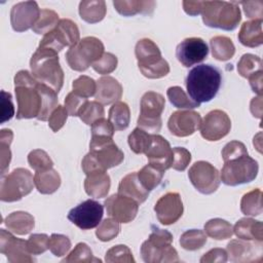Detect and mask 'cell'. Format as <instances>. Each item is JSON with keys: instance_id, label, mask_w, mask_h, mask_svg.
<instances>
[{"instance_id": "7402d4cb", "label": "cell", "mask_w": 263, "mask_h": 263, "mask_svg": "<svg viewBox=\"0 0 263 263\" xmlns=\"http://www.w3.org/2000/svg\"><path fill=\"white\" fill-rule=\"evenodd\" d=\"M145 154L152 165L164 172L171 167L173 148L162 136L152 134L150 146Z\"/></svg>"}, {"instance_id": "7a4b0ae2", "label": "cell", "mask_w": 263, "mask_h": 263, "mask_svg": "<svg viewBox=\"0 0 263 263\" xmlns=\"http://www.w3.org/2000/svg\"><path fill=\"white\" fill-rule=\"evenodd\" d=\"M14 91L17 102V119L38 117L42 108V97L38 81L27 70L18 71L14 76Z\"/></svg>"}, {"instance_id": "94428289", "label": "cell", "mask_w": 263, "mask_h": 263, "mask_svg": "<svg viewBox=\"0 0 263 263\" xmlns=\"http://www.w3.org/2000/svg\"><path fill=\"white\" fill-rule=\"evenodd\" d=\"M1 123L10 120L14 115V107L12 104V98L9 92L5 90L1 91Z\"/></svg>"}, {"instance_id": "8992f818", "label": "cell", "mask_w": 263, "mask_h": 263, "mask_svg": "<svg viewBox=\"0 0 263 263\" xmlns=\"http://www.w3.org/2000/svg\"><path fill=\"white\" fill-rule=\"evenodd\" d=\"M173 235L167 230L155 228L141 246V256L146 263L179 262L178 253L172 247Z\"/></svg>"}, {"instance_id": "c3c4849f", "label": "cell", "mask_w": 263, "mask_h": 263, "mask_svg": "<svg viewBox=\"0 0 263 263\" xmlns=\"http://www.w3.org/2000/svg\"><path fill=\"white\" fill-rule=\"evenodd\" d=\"M28 162L35 172H42L52 168L53 162L49 155L41 149H34L28 155Z\"/></svg>"}, {"instance_id": "d590c367", "label": "cell", "mask_w": 263, "mask_h": 263, "mask_svg": "<svg viewBox=\"0 0 263 263\" xmlns=\"http://www.w3.org/2000/svg\"><path fill=\"white\" fill-rule=\"evenodd\" d=\"M204 232L210 237L217 239V240H223L230 238L233 234V227L232 225L227 222L226 220L215 218L209 220L204 224Z\"/></svg>"}, {"instance_id": "30bf717a", "label": "cell", "mask_w": 263, "mask_h": 263, "mask_svg": "<svg viewBox=\"0 0 263 263\" xmlns=\"http://www.w3.org/2000/svg\"><path fill=\"white\" fill-rule=\"evenodd\" d=\"M165 100L162 95L155 91H147L140 103V115L138 127L147 133H158L161 128V114L164 110Z\"/></svg>"}, {"instance_id": "74e56055", "label": "cell", "mask_w": 263, "mask_h": 263, "mask_svg": "<svg viewBox=\"0 0 263 263\" xmlns=\"http://www.w3.org/2000/svg\"><path fill=\"white\" fill-rule=\"evenodd\" d=\"M137 175L142 185L150 192L160 184L164 171L152 165L151 163H148L137 172Z\"/></svg>"}, {"instance_id": "484cf974", "label": "cell", "mask_w": 263, "mask_h": 263, "mask_svg": "<svg viewBox=\"0 0 263 263\" xmlns=\"http://www.w3.org/2000/svg\"><path fill=\"white\" fill-rule=\"evenodd\" d=\"M233 233L243 240H256L262 242L263 240V225L261 221L252 218H242L238 220L234 227Z\"/></svg>"}, {"instance_id": "11a10c76", "label": "cell", "mask_w": 263, "mask_h": 263, "mask_svg": "<svg viewBox=\"0 0 263 263\" xmlns=\"http://www.w3.org/2000/svg\"><path fill=\"white\" fill-rule=\"evenodd\" d=\"M49 237L45 233L31 234L27 240V247L32 255H40L48 249Z\"/></svg>"}, {"instance_id": "003e7915", "label": "cell", "mask_w": 263, "mask_h": 263, "mask_svg": "<svg viewBox=\"0 0 263 263\" xmlns=\"http://www.w3.org/2000/svg\"><path fill=\"white\" fill-rule=\"evenodd\" d=\"M251 112L254 117L261 118L262 117V96H258L251 101L250 105Z\"/></svg>"}, {"instance_id": "f6af8a7d", "label": "cell", "mask_w": 263, "mask_h": 263, "mask_svg": "<svg viewBox=\"0 0 263 263\" xmlns=\"http://www.w3.org/2000/svg\"><path fill=\"white\" fill-rule=\"evenodd\" d=\"M13 133L11 129L3 128L0 132V147H1V175L5 174V171L9 167L11 160V152L9 146L12 142Z\"/></svg>"}, {"instance_id": "44dd1931", "label": "cell", "mask_w": 263, "mask_h": 263, "mask_svg": "<svg viewBox=\"0 0 263 263\" xmlns=\"http://www.w3.org/2000/svg\"><path fill=\"white\" fill-rule=\"evenodd\" d=\"M200 114L192 110L174 112L167 121L170 132L176 137H188L194 134L200 126Z\"/></svg>"}, {"instance_id": "3957f363", "label": "cell", "mask_w": 263, "mask_h": 263, "mask_svg": "<svg viewBox=\"0 0 263 263\" xmlns=\"http://www.w3.org/2000/svg\"><path fill=\"white\" fill-rule=\"evenodd\" d=\"M31 73L35 79L59 92L64 84V71L59 62L58 52L38 46L30 60Z\"/></svg>"}, {"instance_id": "5b68a950", "label": "cell", "mask_w": 263, "mask_h": 263, "mask_svg": "<svg viewBox=\"0 0 263 263\" xmlns=\"http://www.w3.org/2000/svg\"><path fill=\"white\" fill-rule=\"evenodd\" d=\"M201 15L205 26L225 31L234 30L241 20L237 3L227 1H204Z\"/></svg>"}, {"instance_id": "83f0119b", "label": "cell", "mask_w": 263, "mask_h": 263, "mask_svg": "<svg viewBox=\"0 0 263 263\" xmlns=\"http://www.w3.org/2000/svg\"><path fill=\"white\" fill-rule=\"evenodd\" d=\"M4 224L10 232L18 235H25L33 230L35 220L31 214L23 211H16L5 218Z\"/></svg>"}, {"instance_id": "f1b7e54d", "label": "cell", "mask_w": 263, "mask_h": 263, "mask_svg": "<svg viewBox=\"0 0 263 263\" xmlns=\"http://www.w3.org/2000/svg\"><path fill=\"white\" fill-rule=\"evenodd\" d=\"M255 245L243 239H233L227 245V255L233 262H252L256 259Z\"/></svg>"}, {"instance_id": "2e32d148", "label": "cell", "mask_w": 263, "mask_h": 263, "mask_svg": "<svg viewBox=\"0 0 263 263\" xmlns=\"http://www.w3.org/2000/svg\"><path fill=\"white\" fill-rule=\"evenodd\" d=\"M0 253L5 255L10 263H30L34 261L28 250L27 240L15 237L5 229H0Z\"/></svg>"}, {"instance_id": "836d02e7", "label": "cell", "mask_w": 263, "mask_h": 263, "mask_svg": "<svg viewBox=\"0 0 263 263\" xmlns=\"http://www.w3.org/2000/svg\"><path fill=\"white\" fill-rule=\"evenodd\" d=\"M38 88L42 97V108L37 119L41 121L48 120L52 111L59 106L58 92L48 85L38 81Z\"/></svg>"}, {"instance_id": "7bdbcfd3", "label": "cell", "mask_w": 263, "mask_h": 263, "mask_svg": "<svg viewBox=\"0 0 263 263\" xmlns=\"http://www.w3.org/2000/svg\"><path fill=\"white\" fill-rule=\"evenodd\" d=\"M166 96L171 104L179 109H194L199 107V104L190 100L186 92L180 86H171L166 90Z\"/></svg>"}, {"instance_id": "ac0fdd59", "label": "cell", "mask_w": 263, "mask_h": 263, "mask_svg": "<svg viewBox=\"0 0 263 263\" xmlns=\"http://www.w3.org/2000/svg\"><path fill=\"white\" fill-rule=\"evenodd\" d=\"M104 204L107 214L119 223L132 222L136 218L139 210V203L136 200L119 193L109 196Z\"/></svg>"}, {"instance_id": "6da1fadb", "label": "cell", "mask_w": 263, "mask_h": 263, "mask_svg": "<svg viewBox=\"0 0 263 263\" xmlns=\"http://www.w3.org/2000/svg\"><path fill=\"white\" fill-rule=\"evenodd\" d=\"M222 83L221 71L210 64H201L192 68L185 79L187 91L197 103H206L218 93Z\"/></svg>"}, {"instance_id": "b9f144b4", "label": "cell", "mask_w": 263, "mask_h": 263, "mask_svg": "<svg viewBox=\"0 0 263 263\" xmlns=\"http://www.w3.org/2000/svg\"><path fill=\"white\" fill-rule=\"evenodd\" d=\"M262 71V61L259 57L252 53H245L237 63V72L241 77L250 76Z\"/></svg>"}, {"instance_id": "cb8c5ba5", "label": "cell", "mask_w": 263, "mask_h": 263, "mask_svg": "<svg viewBox=\"0 0 263 263\" xmlns=\"http://www.w3.org/2000/svg\"><path fill=\"white\" fill-rule=\"evenodd\" d=\"M118 193L133 198L139 204L143 203L149 195V191L142 185L136 172L130 173L121 179L118 185Z\"/></svg>"}, {"instance_id": "9f6ffc18", "label": "cell", "mask_w": 263, "mask_h": 263, "mask_svg": "<svg viewBox=\"0 0 263 263\" xmlns=\"http://www.w3.org/2000/svg\"><path fill=\"white\" fill-rule=\"evenodd\" d=\"M114 132L112 123L104 117L91 124V138H113Z\"/></svg>"}, {"instance_id": "bcb514c9", "label": "cell", "mask_w": 263, "mask_h": 263, "mask_svg": "<svg viewBox=\"0 0 263 263\" xmlns=\"http://www.w3.org/2000/svg\"><path fill=\"white\" fill-rule=\"evenodd\" d=\"M120 231L119 222L113 218L103 220L96 230L97 237L102 241H109L115 238Z\"/></svg>"}, {"instance_id": "4fadbf2b", "label": "cell", "mask_w": 263, "mask_h": 263, "mask_svg": "<svg viewBox=\"0 0 263 263\" xmlns=\"http://www.w3.org/2000/svg\"><path fill=\"white\" fill-rule=\"evenodd\" d=\"M89 152L105 171L120 164L124 158L123 152L114 143L113 138H91Z\"/></svg>"}, {"instance_id": "ffe728a7", "label": "cell", "mask_w": 263, "mask_h": 263, "mask_svg": "<svg viewBox=\"0 0 263 263\" xmlns=\"http://www.w3.org/2000/svg\"><path fill=\"white\" fill-rule=\"evenodd\" d=\"M41 10L35 1H25L14 4L10 11L11 27L16 32H24L34 27Z\"/></svg>"}, {"instance_id": "60d3db41", "label": "cell", "mask_w": 263, "mask_h": 263, "mask_svg": "<svg viewBox=\"0 0 263 263\" xmlns=\"http://www.w3.org/2000/svg\"><path fill=\"white\" fill-rule=\"evenodd\" d=\"M59 14L51 9H41L40 16L34 27L33 32L36 34H47L52 31L59 24Z\"/></svg>"}, {"instance_id": "52a82bcc", "label": "cell", "mask_w": 263, "mask_h": 263, "mask_svg": "<svg viewBox=\"0 0 263 263\" xmlns=\"http://www.w3.org/2000/svg\"><path fill=\"white\" fill-rule=\"evenodd\" d=\"M104 44L100 39L87 36L68 49L66 60L72 70L82 72L101 59L104 54Z\"/></svg>"}, {"instance_id": "603a6c76", "label": "cell", "mask_w": 263, "mask_h": 263, "mask_svg": "<svg viewBox=\"0 0 263 263\" xmlns=\"http://www.w3.org/2000/svg\"><path fill=\"white\" fill-rule=\"evenodd\" d=\"M95 97L102 105L114 104L122 97V86L114 77L103 76L97 81Z\"/></svg>"}, {"instance_id": "6f0895ef", "label": "cell", "mask_w": 263, "mask_h": 263, "mask_svg": "<svg viewBox=\"0 0 263 263\" xmlns=\"http://www.w3.org/2000/svg\"><path fill=\"white\" fill-rule=\"evenodd\" d=\"M68 115L69 114H68L66 108L59 105L52 111V113L50 114V116L48 118V126L52 129V132H54V133L59 132L66 123Z\"/></svg>"}, {"instance_id": "680465c9", "label": "cell", "mask_w": 263, "mask_h": 263, "mask_svg": "<svg viewBox=\"0 0 263 263\" xmlns=\"http://www.w3.org/2000/svg\"><path fill=\"white\" fill-rule=\"evenodd\" d=\"M87 102V99L82 98L73 91L69 92L65 99V108L70 116H78L82 106Z\"/></svg>"}, {"instance_id": "f5cc1de1", "label": "cell", "mask_w": 263, "mask_h": 263, "mask_svg": "<svg viewBox=\"0 0 263 263\" xmlns=\"http://www.w3.org/2000/svg\"><path fill=\"white\" fill-rule=\"evenodd\" d=\"M117 64H118V61H117L116 55H114L111 52H104V54L101 57V59L98 60L97 62H95L91 65V67L99 74L106 75V74H110L111 72H113L116 69Z\"/></svg>"}, {"instance_id": "ab89813d", "label": "cell", "mask_w": 263, "mask_h": 263, "mask_svg": "<svg viewBox=\"0 0 263 263\" xmlns=\"http://www.w3.org/2000/svg\"><path fill=\"white\" fill-rule=\"evenodd\" d=\"M151 138H152V134L147 133L146 130L140 127H136L129 134L127 141L130 149L136 154H143V153L145 154L150 146Z\"/></svg>"}, {"instance_id": "ba28073f", "label": "cell", "mask_w": 263, "mask_h": 263, "mask_svg": "<svg viewBox=\"0 0 263 263\" xmlns=\"http://www.w3.org/2000/svg\"><path fill=\"white\" fill-rule=\"evenodd\" d=\"M258 171V162L247 153L224 161L220 179L225 185L237 186L255 180Z\"/></svg>"}, {"instance_id": "db71d44e", "label": "cell", "mask_w": 263, "mask_h": 263, "mask_svg": "<svg viewBox=\"0 0 263 263\" xmlns=\"http://www.w3.org/2000/svg\"><path fill=\"white\" fill-rule=\"evenodd\" d=\"M190 161H191V153L186 148L184 147L173 148L171 167H173L176 171L183 172L187 168Z\"/></svg>"}, {"instance_id": "e0dca14e", "label": "cell", "mask_w": 263, "mask_h": 263, "mask_svg": "<svg viewBox=\"0 0 263 263\" xmlns=\"http://www.w3.org/2000/svg\"><path fill=\"white\" fill-rule=\"evenodd\" d=\"M157 220L162 225L176 223L183 215L184 206L181 195L178 192H167L162 195L154 205Z\"/></svg>"}, {"instance_id": "91938a15", "label": "cell", "mask_w": 263, "mask_h": 263, "mask_svg": "<svg viewBox=\"0 0 263 263\" xmlns=\"http://www.w3.org/2000/svg\"><path fill=\"white\" fill-rule=\"evenodd\" d=\"M247 153H248V150L243 143L239 141H231L224 146L221 154H222L223 160L226 161L228 159H231Z\"/></svg>"}, {"instance_id": "ee69618b", "label": "cell", "mask_w": 263, "mask_h": 263, "mask_svg": "<svg viewBox=\"0 0 263 263\" xmlns=\"http://www.w3.org/2000/svg\"><path fill=\"white\" fill-rule=\"evenodd\" d=\"M105 115L104 107L97 101H87L80 109L78 116L87 125H91L95 121L103 118Z\"/></svg>"}, {"instance_id": "5bb4252c", "label": "cell", "mask_w": 263, "mask_h": 263, "mask_svg": "<svg viewBox=\"0 0 263 263\" xmlns=\"http://www.w3.org/2000/svg\"><path fill=\"white\" fill-rule=\"evenodd\" d=\"M103 205L93 199H87L68 213V219L82 230L98 227L103 218Z\"/></svg>"}, {"instance_id": "d4e9b609", "label": "cell", "mask_w": 263, "mask_h": 263, "mask_svg": "<svg viewBox=\"0 0 263 263\" xmlns=\"http://www.w3.org/2000/svg\"><path fill=\"white\" fill-rule=\"evenodd\" d=\"M111 186V180L106 171H98L86 175L84 180L85 192L95 198L107 196Z\"/></svg>"}, {"instance_id": "7dc6e473", "label": "cell", "mask_w": 263, "mask_h": 263, "mask_svg": "<svg viewBox=\"0 0 263 263\" xmlns=\"http://www.w3.org/2000/svg\"><path fill=\"white\" fill-rule=\"evenodd\" d=\"M63 262H66V263L86 262V263H88V262H101V260L93 257L90 248L86 243L79 242L76 245L74 250L65 259H63Z\"/></svg>"}, {"instance_id": "8d00e7d4", "label": "cell", "mask_w": 263, "mask_h": 263, "mask_svg": "<svg viewBox=\"0 0 263 263\" xmlns=\"http://www.w3.org/2000/svg\"><path fill=\"white\" fill-rule=\"evenodd\" d=\"M240 211L246 216H258L262 213V191L259 188L242 196L240 200Z\"/></svg>"}, {"instance_id": "f907efd6", "label": "cell", "mask_w": 263, "mask_h": 263, "mask_svg": "<svg viewBox=\"0 0 263 263\" xmlns=\"http://www.w3.org/2000/svg\"><path fill=\"white\" fill-rule=\"evenodd\" d=\"M72 87L74 93L87 99L96 93L97 82L88 76L81 75L73 81Z\"/></svg>"}, {"instance_id": "681fc988", "label": "cell", "mask_w": 263, "mask_h": 263, "mask_svg": "<svg viewBox=\"0 0 263 263\" xmlns=\"http://www.w3.org/2000/svg\"><path fill=\"white\" fill-rule=\"evenodd\" d=\"M105 261L108 263H114V262L134 263L135 259L133 257L132 251L127 246L117 245L107 251L105 255Z\"/></svg>"}, {"instance_id": "7c38bea8", "label": "cell", "mask_w": 263, "mask_h": 263, "mask_svg": "<svg viewBox=\"0 0 263 263\" xmlns=\"http://www.w3.org/2000/svg\"><path fill=\"white\" fill-rule=\"evenodd\" d=\"M188 177L194 188L202 194L214 193L221 182L218 170L204 160L193 163L189 168Z\"/></svg>"}, {"instance_id": "4dcf8cb0", "label": "cell", "mask_w": 263, "mask_h": 263, "mask_svg": "<svg viewBox=\"0 0 263 263\" xmlns=\"http://www.w3.org/2000/svg\"><path fill=\"white\" fill-rule=\"evenodd\" d=\"M34 184L40 193L51 194L60 188L61 177L53 168L36 172L34 175Z\"/></svg>"}, {"instance_id": "f35d334b", "label": "cell", "mask_w": 263, "mask_h": 263, "mask_svg": "<svg viewBox=\"0 0 263 263\" xmlns=\"http://www.w3.org/2000/svg\"><path fill=\"white\" fill-rule=\"evenodd\" d=\"M206 242V234L200 229L186 230L180 237V245L184 250L196 251Z\"/></svg>"}, {"instance_id": "6125c7cd", "label": "cell", "mask_w": 263, "mask_h": 263, "mask_svg": "<svg viewBox=\"0 0 263 263\" xmlns=\"http://www.w3.org/2000/svg\"><path fill=\"white\" fill-rule=\"evenodd\" d=\"M243 7L245 13L248 17L253 20L263 18V2L261 0L257 1H243L240 2Z\"/></svg>"}, {"instance_id": "4316f807", "label": "cell", "mask_w": 263, "mask_h": 263, "mask_svg": "<svg viewBox=\"0 0 263 263\" xmlns=\"http://www.w3.org/2000/svg\"><path fill=\"white\" fill-rule=\"evenodd\" d=\"M239 42L247 47H257L263 43L262 20L245 22L238 33Z\"/></svg>"}, {"instance_id": "9c48e42d", "label": "cell", "mask_w": 263, "mask_h": 263, "mask_svg": "<svg viewBox=\"0 0 263 263\" xmlns=\"http://www.w3.org/2000/svg\"><path fill=\"white\" fill-rule=\"evenodd\" d=\"M34 186V177L30 171L17 167L10 174L2 176L0 199L6 202L17 201L31 193Z\"/></svg>"}, {"instance_id": "03108f58", "label": "cell", "mask_w": 263, "mask_h": 263, "mask_svg": "<svg viewBox=\"0 0 263 263\" xmlns=\"http://www.w3.org/2000/svg\"><path fill=\"white\" fill-rule=\"evenodd\" d=\"M248 79L253 91L259 96H262V71L250 76Z\"/></svg>"}, {"instance_id": "9a60e30c", "label": "cell", "mask_w": 263, "mask_h": 263, "mask_svg": "<svg viewBox=\"0 0 263 263\" xmlns=\"http://www.w3.org/2000/svg\"><path fill=\"white\" fill-rule=\"evenodd\" d=\"M200 135L208 141H219L226 137L231 129V120L226 112L213 110L209 112L200 123Z\"/></svg>"}, {"instance_id": "d6986e66", "label": "cell", "mask_w": 263, "mask_h": 263, "mask_svg": "<svg viewBox=\"0 0 263 263\" xmlns=\"http://www.w3.org/2000/svg\"><path fill=\"white\" fill-rule=\"evenodd\" d=\"M209 54V47L201 38H186L178 44L176 57L184 67H191L202 62Z\"/></svg>"}, {"instance_id": "1f68e13d", "label": "cell", "mask_w": 263, "mask_h": 263, "mask_svg": "<svg viewBox=\"0 0 263 263\" xmlns=\"http://www.w3.org/2000/svg\"><path fill=\"white\" fill-rule=\"evenodd\" d=\"M113 5L118 13L124 16H132L138 13H152L156 2L155 1H113Z\"/></svg>"}, {"instance_id": "f546056e", "label": "cell", "mask_w": 263, "mask_h": 263, "mask_svg": "<svg viewBox=\"0 0 263 263\" xmlns=\"http://www.w3.org/2000/svg\"><path fill=\"white\" fill-rule=\"evenodd\" d=\"M107 12L106 2L103 0H84L79 3L80 17L88 24L101 22Z\"/></svg>"}, {"instance_id": "277c9868", "label": "cell", "mask_w": 263, "mask_h": 263, "mask_svg": "<svg viewBox=\"0 0 263 263\" xmlns=\"http://www.w3.org/2000/svg\"><path fill=\"white\" fill-rule=\"evenodd\" d=\"M135 54L141 73L149 79H158L170 73L168 63L161 57L159 47L148 38L139 40L135 47Z\"/></svg>"}, {"instance_id": "be15d7a7", "label": "cell", "mask_w": 263, "mask_h": 263, "mask_svg": "<svg viewBox=\"0 0 263 263\" xmlns=\"http://www.w3.org/2000/svg\"><path fill=\"white\" fill-rule=\"evenodd\" d=\"M227 259H228V255L224 249L215 248L210 250L208 253H205L201 257L200 263H213V262L224 263L227 261Z\"/></svg>"}, {"instance_id": "d6a6232c", "label": "cell", "mask_w": 263, "mask_h": 263, "mask_svg": "<svg viewBox=\"0 0 263 263\" xmlns=\"http://www.w3.org/2000/svg\"><path fill=\"white\" fill-rule=\"evenodd\" d=\"M108 120L112 123L115 130L126 129L130 120V111L128 105L121 101L115 102L109 110Z\"/></svg>"}, {"instance_id": "816d5d0a", "label": "cell", "mask_w": 263, "mask_h": 263, "mask_svg": "<svg viewBox=\"0 0 263 263\" xmlns=\"http://www.w3.org/2000/svg\"><path fill=\"white\" fill-rule=\"evenodd\" d=\"M48 249L55 257H62L71 249V241L66 235L53 233L49 237Z\"/></svg>"}, {"instance_id": "8fae6325", "label": "cell", "mask_w": 263, "mask_h": 263, "mask_svg": "<svg viewBox=\"0 0 263 263\" xmlns=\"http://www.w3.org/2000/svg\"><path fill=\"white\" fill-rule=\"evenodd\" d=\"M79 41L80 34L77 25L69 18H63L60 20L59 24L52 31L43 36L39 46L59 52L65 46L72 47Z\"/></svg>"}, {"instance_id": "e7e4bbea", "label": "cell", "mask_w": 263, "mask_h": 263, "mask_svg": "<svg viewBox=\"0 0 263 263\" xmlns=\"http://www.w3.org/2000/svg\"><path fill=\"white\" fill-rule=\"evenodd\" d=\"M204 1H183L184 11L192 16L200 14Z\"/></svg>"}, {"instance_id": "e575fe53", "label": "cell", "mask_w": 263, "mask_h": 263, "mask_svg": "<svg viewBox=\"0 0 263 263\" xmlns=\"http://www.w3.org/2000/svg\"><path fill=\"white\" fill-rule=\"evenodd\" d=\"M212 55L218 61H228L235 53L232 40L226 36H215L210 40Z\"/></svg>"}]
</instances>
